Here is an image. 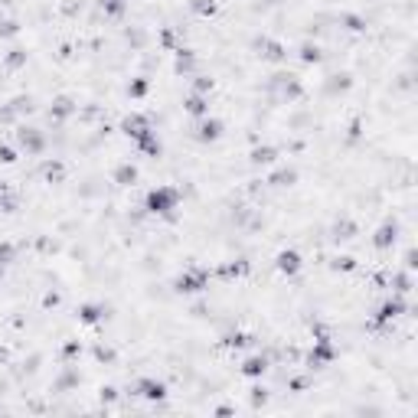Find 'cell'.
Wrapping results in <instances>:
<instances>
[{
    "label": "cell",
    "mask_w": 418,
    "mask_h": 418,
    "mask_svg": "<svg viewBox=\"0 0 418 418\" xmlns=\"http://www.w3.org/2000/svg\"><path fill=\"white\" fill-rule=\"evenodd\" d=\"M141 395H147V399H160L164 395V386H154V382H144V392Z\"/></svg>",
    "instance_id": "1"
}]
</instances>
